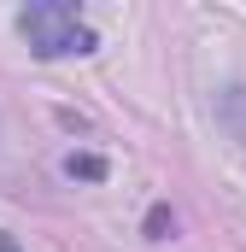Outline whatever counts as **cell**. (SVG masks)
<instances>
[{
    "instance_id": "cell-1",
    "label": "cell",
    "mask_w": 246,
    "mask_h": 252,
    "mask_svg": "<svg viewBox=\"0 0 246 252\" xmlns=\"http://www.w3.org/2000/svg\"><path fill=\"white\" fill-rule=\"evenodd\" d=\"M18 35L30 41L35 59H70V53H94V30L76 6L59 0H41V6H24L18 12Z\"/></svg>"
},
{
    "instance_id": "cell-2",
    "label": "cell",
    "mask_w": 246,
    "mask_h": 252,
    "mask_svg": "<svg viewBox=\"0 0 246 252\" xmlns=\"http://www.w3.org/2000/svg\"><path fill=\"white\" fill-rule=\"evenodd\" d=\"M70 176H100V158H64Z\"/></svg>"
},
{
    "instance_id": "cell-3",
    "label": "cell",
    "mask_w": 246,
    "mask_h": 252,
    "mask_svg": "<svg viewBox=\"0 0 246 252\" xmlns=\"http://www.w3.org/2000/svg\"><path fill=\"white\" fill-rule=\"evenodd\" d=\"M0 252H18V241H12V235H0Z\"/></svg>"
}]
</instances>
